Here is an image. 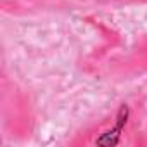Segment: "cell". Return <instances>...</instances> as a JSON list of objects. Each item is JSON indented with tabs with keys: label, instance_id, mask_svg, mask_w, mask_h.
Segmentation results:
<instances>
[{
	"label": "cell",
	"instance_id": "6da1fadb",
	"mask_svg": "<svg viewBox=\"0 0 147 147\" xmlns=\"http://www.w3.org/2000/svg\"><path fill=\"white\" fill-rule=\"evenodd\" d=\"M128 116H130V109L126 104H123L118 111V116H116V123L113 128L106 130L97 140L95 144L97 145H104V147H113V145H118L119 144V138H121V133L125 130V125L128 121Z\"/></svg>",
	"mask_w": 147,
	"mask_h": 147
}]
</instances>
